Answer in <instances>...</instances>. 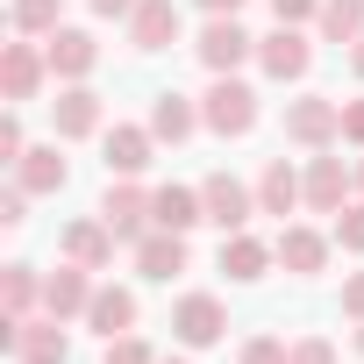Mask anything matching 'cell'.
Listing matches in <instances>:
<instances>
[{"label": "cell", "instance_id": "obj_1", "mask_svg": "<svg viewBox=\"0 0 364 364\" xmlns=\"http://www.w3.org/2000/svg\"><path fill=\"white\" fill-rule=\"evenodd\" d=\"M200 122H208L215 136H250V129H257V93H250V86H236L229 72H215V86H208V107H200Z\"/></svg>", "mask_w": 364, "mask_h": 364}, {"label": "cell", "instance_id": "obj_2", "mask_svg": "<svg viewBox=\"0 0 364 364\" xmlns=\"http://www.w3.org/2000/svg\"><path fill=\"white\" fill-rule=\"evenodd\" d=\"M171 328H178V343H186V350H208L229 321H222V300H215V293H186V300H178V314H171Z\"/></svg>", "mask_w": 364, "mask_h": 364}, {"label": "cell", "instance_id": "obj_3", "mask_svg": "<svg viewBox=\"0 0 364 364\" xmlns=\"http://www.w3.org/2000/svg\"><path fill=\"white\" fill-rule=\"evenodd\" d=\"M286 136L307 143V150H321L328 136H343V107L336 100H293L286 107Z\"/></svg>", "mask_w": 364, "mask_h": 364}, {"label": "cell", "instance_id": "obj_4", "mask_svg": "<svg viewBox=\"0 0 364 364\" xmlns=\"http://www.w3.org/2000/svg\"><path fill=\"white\" fill-rule=\"evenodd\" d=\"M243 58H250V36L236 29V15H215V22L200 29V65H208V72H236Z\"/></svg>", "mask_w": 364, "mask_h": 364}, {"label": "cell", "instance_id": "obj_5", "mask_svg": "<svg viewBox=\"0 0 364 364\" xmlns=\"http://www.w3.org/2000/svg\"><path fill=\"white\" fill-rule=\"evenodd\" d=\"M257 58H264V72H272V79H300V72L314 65L307 36H300V29H286V22H279V29H272V36L257 43Z\"/></svg>", "mask_w": 364, "mask_h": 364}, {"label": "cell", "instance_id": "obj_6", "mask_svg": "<svg viewBox=\"0 0 364 364\" xmlns=\"http://www.w3.org/2000/svg\"><path fill=\"white\" fill-rule=\"evenodd\" d=\"M136 272H143V279H178V272H186V236H178V229L143 236V243H136Z\"/></svg>", "mask_w": 364, "mask_h": 364}, {"label": "cell", "instance_id": "obj_7", "mask_svg": "<svg viewBox=\"0 0 364 364\" xmlns=\"http://www.w3.org/2000/svg\"><path fill=\"white\" fill-rule=\"evenodd\" d=\"M200 208H208V222H222L229 236H236V229L250 222V193L236 186V178H229V171H215V178H208V186H200Z\"/></svg>", "mask_w": 364, "mask_h": 364}, {"label": "cell", "instance_id": "obj_8", "mask_svg": "<svg viewBox=\"0 0 364 364\" xmlns=\"http://www.w3.org/2000/svg\"><path fill=\"white\" fill-rule=\"evenodd\" d=\"M129 43H136V50H164V43H178V8H171V0H143V8L129 15Z\"/></svg>", "mask_w": 364, "mask_h": 364}, {"label": "cell", "instance_id": "obj_9", "mask_svg": "<svg viewBox=\"0 0 364 364\" xmlns=\"http://www.w3.org/2000/svg\"><path fill=\"white\" fill-rule=\"evenodd\" d=\"M43 307L65 321V314H86L93 307V286H86V264H58L50 279H43Z\"/></svg>", "mask_w": 364, "mask_h": 364}, {"label": "cell", "instance_id": "obj_10", "mask_svg": "<svg viewBox=\"0 0 364 364\" xmlns=\"http://www.w3.org/2000/svg\"><path fill=\"white\" fill-rule=\"evenodd\" d=\"M50 72H65V79H86L93 65H100V50H93V36L86 29H50Z\"/></svg>", "mask_w": 364, "mask_h": 364}, {"label": "cell", "instance_id": "obj_11", "mask_svg": "<svg viewBox=\"0 0 364 364\" xmlns=\"http://www.w3.org/2000/svg\"><path fill=\"white\" fill-rule=\"evenodd\" d=\"M343 193H350L343 157H314V171H307V208H314V215H343Z\"/></svg>", "mask_w": 364, "mask_h": 364}, {"label": "cell", "instance_id": "obj_12", "mask_svg": "<svg viewBox=\"0 0 364 364\" xmlns=\"http://www.w3.org/2000/svg\"><path fill=\"white\" fill-rule=\"evenodd\" d=\"M65 257L86 264V272H100V264L114 257V229H107V222H72V229H65Z\"/></svg>", "mask_w": 364, "mask_h": 364}, {"label": "cell", "instance_id": "obj_13", "mask_svg": "<svg viewBox=\"0 0 364 364\" xmlns=\"http://www.w3.org/2000/svg\"><path fill=\"white\" fill-rule=\"evenodd\" d=\"M307 193V178H293V164L286 157H272L264 164V178H257V208L264 215H293V200Z\"/></svg>", "mask_w": 364, "mask_h": 364}, {"label": "cell", "instance_id": "obj_14", "mask_svg": "<svg viewBox=\"0 0 364 364\" xmlns=\"http://www.w3.org/2000/svg\"><path fill=\"white\" fill-rule=\"evenodd\" d=\"M157 208H150V193H136V186H114L107 193V208H100V222L114 229V236H143V222H150Z\"/></svg>", "mask_w": 364, "mask_h": 364}, {"label": "cell", "instance_id": "obj_15", "mask_svg": "<svg viewBox=\"0 0 364 364\" xmlns=\"http://www.w3.org/2000/svg\"><path fill=\"white\" fill-rule=\"evenodd\" d=\"M65 350H72V343L58 336V314H50V321H22V336H15V357H22V364H65Z\"/></svg>", "mask_w": 364, "mask_h": 364}, {"label": "cell", "instance_id": "obj_16", "mask_svg": "<svg viewBox=\"0 0 364 364\" xmlns=\"http://www.w3.org/2000/svg\"><path fill=\"white\" fill-rule=\"evenodd\" d=\"M43 65L50 58H36L29 43H8V58H0V86H8V100H29L36 79H43Z\"/></svg>", "mask_w": 364, "mask_h": 364}, {"label": "cell", "instance_id": "obj_17", "mask_svg": "<svg viewBox=\"0 0 364 364\" xmlns=\"http://www.w3.org/2000/svg\"><path fill=\"white\" fill-rule=\"evenodd\" d=\"M86 321H93V328L114 343V336H129V321H136V300H129L122 286H100V293H93V307H86Z\"/></svg>", "mask_w": 364, "mask_h": 364}, {"label": "cell", "instance_id": "obj_18", "mask_svg": "<svg viewBox=\"0 0 364 364\" xmlns=\"http://www.w3.org/2000/svg\"><path fill=\"white\" fill-rule=\"evenodd\" d=\"M150 208H157V229H178V236H186L193 222H208L200 193H186V186H164V193H150Z\"/></svg>", "mask_w": 364, "mask_h": 364}, {"label": "cell", "instance_id": "obj_19", "mask_svg": "<svg viewBox=\"0 0 364 364\" xmlns=\"http://www.w3.org/2000/svg\"><path fill=\"white\" fill-rule=\"evenodd\" d=\"M93 129H100V93H86V86L58 93V136H93Z\"/></svg>", "mask_w": 364, "mask_h": 364}, {"label": "cell", "instance_id": "obj_20", "mask_svg": "<svg viewBox=\"0 0 364 364\" xmlns=\"http://www.w3.org/2000/svg\"><path fill=\"white\" fill-rule=\"evenodd\" d=\"M150 164V129H107V171L136 178Z\"/></svg>", "mask_w": 364, "mask_h": 364}, {"label": "cell", "instance_id": "obj_21", "mask_svg": "<svg viewBox=\"0 0 364 364\" xmlns=\"http://www.w3.org/2000/svg\"><path fill=\"white\" fill-rule=\"evenodd\" d=\"M15 178H22V193H58L65 186V157L58 150H22Z\"/></svg>", "mask_w": 364, "mask_h": 364}, {"label": "cell", "instance_id": "obj_22", "mask_svg": "<svg viewBox=\"0 0 364 364\" xmlns=\"http://www.w3.org/2000/svg\"><path fill=\"white\" fill-rule=\"evenodd\" d=\"M193 122H200V114H193L186 100H178V93H157V107H150V136H164V143H186V136H193Z\"/></svg>", "mask_w": 364, "mask_h": 364}, {"label": "cell", "instance_id": "obj_23", "mask_svg": "<svg viewBox=\"0 0 364 364\" xmlns=\"http://www.w3.org/2000/svg\"><path fill=\"white\" fill-rule=\"evenodd\" d=\"M279 257H286V272H321V264H328V243H321L314 229H286V236H279Z\"/></svg>", "mask_w": 364, "mask_h": 364}, {"label": "cell", "instance_id": "obj_24", "mask_svg": "<svg viewBox=\"0 0 364 364\" xmlns=\"http://www.w3.org/2000/svg\"><path fill=\"white\" fill-rule=\"evenodd\" d=\"M321 36L328 43H357L364 36V0H321Z\"/></svg>", "mask_w": 364, "mask_h": 364}, {"label": "cell", "instance_id": "obj_25", "mask_svg": "<svg viewBox=\"0 0 364 364\" xmlns=\"http://www.w3.org/2000/svg\"><path fill=\"white\" fill-rule=\"evenodd\" d=\"M222 272H229V279H264V243L236 229V236L222 243Z\"/></svg>", "mask_w": 364, "mask_h": 364}, {"label": "cell", "instance_id": "obj_26", "mask_svg": "<svg viewBox=\"0 0 364 364\" xmlns=\"http://www.w3.org/2000/svg\"><path fill=\"white\" fill-rule=\"evenodd\" d=\"M0 286H8V314H29V300H36V293H43V286H36V272H29V264H8V279H0Z\"/></svg>", "mask_w": 364, "mask_h": 364}, {"label": "cell", "instance_id": "obj_27", "mask_svg": "<svg viewBox=\"0 0 364 364\" xmlns=\"http://www.w3.org/2000/svg\"><path fill=\"white\" fill-rule=\"evenodd\" d=\"M15 29H58V0H15Z\"/></svg>", "mask_w": 364, "mask_h": 364}, {"label": "cell", "instance_id": "obj_28", "mask_svg": "<svg viewBox=\"0 0 364 364\" xmlns=\"http://www.w3.org/2000/svg\"><path fill=\"white\" fill-rule=\"evenodd\" d=\"M286 364H336V343H328V336H300V343L286 350Z\"/></svg>", "mask_w": 364, "mask_h": 364}, {"label": "cell", "instance_id": "obj_29", "mask_svg": "<svg viewBox=\"0 0 364 364\" xmlns=\"http://www.w3.org/2000/svg\"><path fill=\"white\" fill-rule=\"evenodd\" d=\"M336 243L343 250H364V208H343L336 215Z\"/></svg>", "mask_w": 364, "mask_h": 364}, {"label": "cell", "instance_id": "obj_30", "mask_svg": "<svg viewBox=\"0 0 364 364\" xmlns=\"http://www.w3.org/2000/svg\"><path fill=\"white\" fill-rule=\"evenodd\" d=\"M107 364H157V357H150L136 336H114V343H107Z\"/></svg>", "mask_w": 364, "mask_h": 364}, {"label": "cell", "instance_id": "obj_31", "mask_svg": "<svg viewBox=\"0 0 364 364\" xmlns=\"http://www.w3.org/2000/svg\"><path fill=\"white\" fill-rule=\"evenodd\" d=\"M243 364H286V343H279V336H257V343L243 350Z\"/></svg>", "mask_w": 364, "mask_h": 364}, {"label": "cell", "instance_id": "obj_32", "mask_svg": "<svg viewBox=\"0 0 364 364\" xmlns=\"http://www.w3.org/2000/svg\"><path fill=\"white\" fill-rule=\"evenodd\" d=\"M272 15L293 29V22H307V15H321V0H272Z\"/></svg>", "mask_w": 364, "mask_h": 364}, {"label": "cell", "instance_id": "obj_33", "mask_svg": "<svg viewBox=\"0 0 364 364\" xmlns=\"http://www.w3.org/2000/svg\"><path fill=\"white\" fill-rule=\"evenodd\" d=\"M0 157H8V164H22V122H15V114L0 122Z\"/></svg>", "mask_w": 364, "mask_h": 364}, {"label": "cell", "instance_id": "obj_34", "mask_svg": "<svg viewBox=\"0 0 364 364\" xmlns=\"http://www.w3.org/2000/svg\"><path fill=\"white\" fill-rule=\"evenodd\" d=\"M343 136H350V143H364V100H350V107H343Z\"/></svg>", "mask_w": 364, "mask_h": 364}, {"label": "cell", "instance_id": "obj_35", "mask_svg": "<svg viewBox=\"0 0 364 364\" xmlns=\"http://www.w3.org/2000/svg\"><path fill=\"white\" fill-rule=\"evenodd\" d=\"M343 314H357V321H364V272L343 286Z\"/></svg>", "mask_w": 364, "mask_h": 364}, {"label": "cell", "instance_id": "obj_36", "mask_svg": "<svg viewBox=\"0 0 364 364\" xmlns=\"http://www.w3.org/2000/svg\"><path fill=\"white\" fill-rule=\"evenodd\" d=\"M143 0H93V15H136Z\"/></svg>", "mask_w": 364, "mask_h": 364}, {"label": "cell", "instance_id": "obj_37", "mask_svg": "<svg viewBox=\"0 0 364 364\" xmlns=\"http://www.w3.org/2000/svg\"><path fill=\"white\" fill-rule=\"evenodd\" d=\"M200 8H208V15H236V8H243V0H200Z\"/></svg>", "mask_w": 364, "mask_h": 364}, {"label": "cell", "instance_id": "obj_38", "mask_svg": "<svg viewBox=\"0 0 364 364\" xmlns=\"http://www.w3.org/2000/svg\"><path fill=\"white\" fill-rule=\"evenodd\" d=\"M350 65H357V79H364V36H357V50H350Z\"/></svg>", "mask_w": 364, "mask_h": 364}, {"label": "cell", "instance_id": "obj_39", "mask_svg": "<svg viewBox=\"0 0 364 364\" xmlns=\"http://www.w3.org/2000/svg\"><path fill=\"white\" fill-rule=\"evenodd\" d=\"M164 364H186V357H164Z\"/></svg>", "mask_w": 364, "mask_h": 364}, {"label": "cell", "instance_id": "obj_40", "mask_svg": "<svg viewBox=\"0 0 364 364\" xmlns=\"http://www.w3.org/2000/svg\"><path fill=\"white\" fill-rule=\"evenodd\" d=\"M357 350H364V328H357Z\"/></svg>", "mask_w": 364, "mask_h": 364}, {"label": "cell", "instance_id": "obj_41", "mask_svg": "<svg viewBox=\"0 0 364 364\" xmlns=\"http://www.w3.org/2000/svg\"><path fill=\"white\" fill-rule=\"evenodd\" d=\"M357 178H364V164H357Z\"/></svg>", "mask_w": 364, "mask_h": 364}]
</instances>
